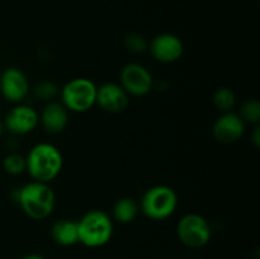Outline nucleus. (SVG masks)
<instances>
[{
	"instance_id": "9d476101",
	"label": "nucleus",
	"mask_w": 260,
	"mask_h": 259,
	"mask_svg": "<svg viewBox=\"0 0 260 259\" xmlns=\"http://www.w3.org/2000/svg\"><path fill=\"white\" fill-rule=\"evenodd\" d=\"M149 51L152 57L159 62L170 63L182 57L184 46L178 36L172 33H161L149 43Z\"/></svg>"
},
{
	"instance_id": "39448f33",
	"label": "nucleus",
	"mask_w": 260,
	"mask_h": 259,
	"mask_svg": "<svg viewBox=\"0 0 260 259\" xmlns=\"http://www.w3.org/2000/svg\"><path fill=\"white\" fill-rule=\"evenodd\" d=\"M96 89L98 88L90 79H73L60 90L61 103L69 112L84 113L95 106Z\"/></svg>"
},
{
	"instance_id": "5701e85b",
	"label": "nucleus",
	"mask_w": 260,
	"mask_h": 259,
	"mask_svg": "<svg viewBox=\"0 0 260 259\" xmlns=\"http://www.w3.org/2000/svg\"><path fill=\"white\" fill-rule=\"evenodd\" d=\"M4 122L2 121V119H0V137H2V135H3V132H4Z\"/></svg>"
},
{
	"instance_id": "f257e3e1",
	"label": "nucleus",
	"mask_w": 260,
	"mask_h": 259,
	"mask_svg": "<svg viewBox=\"0 0 260 259\" xmlns=\"http://www.w3.org/2000/svg\"><path fill=\"white\" fill-rule=\"evenodd\" d=\"M55 193L48 183L36 180L18 188L15 198L23 212L33 220L47 218L55 208Z\"/></svg>"
},
{
	"instance_id": "6ab92c4d",
	"label": "nucleus",
	"mask_w": 260,
	"mask_h": 259,
	"mask_svg": "<svg viewBox=\"0 0 260 259\" xmlns=\"http://www.w3.org/2000/svg\"><path fill=\"white\" fill-rule=\"evenodd\" d=\"M3 168L10 175L22 174L27 169L25 157L22 156L20 154H17V152H12V154L7 155L4 157V160H3Z\"/></svg>"
},
{
	"instance_id": "2eb2a0df",
	"label": "nucleus",
	"mask_w": 260,
	"mask_h": 259,
	"mask_svg": "<svg viewBox=\"0 0 260 259\" xmlns=\"http://www.w3.org/2000/svg\"><path fill=\"white\" fill-rule=\"evenodd\" d=\"M140 206L134 198L123 197L119 198L113 206V216L118 222L129 223L139 215Z\"/></svg>"
},
{
	"instance_id": "423d86ee",
	"label": "nucleus",
	"mask_w": 260,
	"mask_h": 259,
	"mask_svg": "<svg viewBox=\"0 0 260 259\" xmlns=\"http://www.w3.org/2000/svg\"><path fill=\"white\" fill-rule=\"evenodd\" d=\"M177 234L182 244L190 249L205 246L210 241L212 231L208 221L198 213H187L180 218Z\"/></svg>"
},
{
	"instance_id": "0eeeda50",
	"label": "nucleus",
	"mask_w": 260,
	"mask_h": 259,
	"mask_svg": "<svg viewBox=\"0 0 260 259\" xmlns=\"http://www.w3.org/2000/svg\"><path fill=\"white\" fill-rule=\"evenodd\" d=\"M152 75L140 63H127L121 70V86L126 93L135 96H144L152 89Z\"/></svg>"
},
{
	"instance_id": "ddd939ff",
	"label": "nucleus",
	"mask_w": 260,
	"mask_h": 259,
	"mask_svg": "<svg viewBox=\"0 0 260 259\" xmlns=\"http://www.w3.org/2000/svg\"><path fill=\"white\" fill-rule=\"evenodd\" d=\"M40 122L48 134H60L69 123V111L61 102H48L42 109Z\"/></svg>"
},
{
	"instance_id": "7ed1b4c3",
	"label": "nucleus",
	"mask_w": 260,
	"mask_h": 259,
	"mask_svg": "<svg viewBox=\"0 0 260 259\" xmlns=\"http://www.w3.org/2000/svg\"><path fill=\"white\" fill-rule=\"evenodd\" d=\"M79 243L88 248H99L113 235L112 218L102 210H91L78 221Z\"/></svg>"
},
{
	"instance_id": "f3484780",
	"label": "nucleus",
	"mask_w": 260,
	"mask_h": 259,
	"mask_svg": "<svg viewBox=\"0 0 260 259\" xmlns=\"http://www.w3.org/2000/svg\"><path fill=\"white\" fill-rule=\"evenodd\" d=\"M33 93L37 96L40 101L43 102H52L55 101L56 96L60 94V88L56 83L51 80H43L40 81L37 85L33 88Z\"/></svg>"
},
{
	"instance_id": "9b49d317",
	"label": "nucleus",
	"mask_w": 260,
	"mask_h": 259,
	"mask_svg": "<svg viewBox=\"0 0 260 259\" xmlns=\"http://www.w3.org/2000/svg\"><path fill=\"white\" fill-rule=\"evenodd\" d=\"M245 132V122L235 112L222 113L213 124V137L221 144H233L240 140Z\"/></svg>"
},
{
	"instance_id": "f03ea898",
	"label": "nucleus",
	"mask_w": 260,
	"mask_h": 259,
	"mask_svg": "<svg viewBox=\"0 0 260 259\" xmlns=\"http://www.w3.org/2000/svg\"><path fill=\"white\" fill-rule=\"evenodd\" d=\"M27 172L36 182L50 183L60 174L63 165L62 154L52 144L35 145L25 157Z\"/></svg>"
},
{
	"instance_id": "1a4fd4ad",
	"label": "nucleus",
	"mask_w": 260,
	"mask_h": 259,
	"mask_svg": "<svg viewBox=\"0 0 260 259\" xmlns=\"http://www.w3.org/2000/svg\"><path fill=\"white\" fill-rule=\"evenodd\" d=\"M40 123V116L35 108L24 104L10 109L4 119V127L13 135L23 136L30 134Z\"/></svg>"
},
{
	"instance_id": "412c9836",
	"label": "nucleus",
	"mask_w": 260,
	"mask_h": 259,
	"mask_svg": "<svg viewBox=\"0 0 260 259\" xmlns=\"http://www.w3.org/2000/svg\"><path fill=\"white\" fill-rule=\"evenodd\" d=\"M253 142H254V146H255V147L260 146V128H259V126H256L255 128H254Z\"/></svg>"
},
{
	"instance_id": "4be33fe9",
	"label": "nucleus",
	"mask_w": 260,
	"mask_h": 259,
	"mask_svg": "<svg viewBox=\"0 0 260 259\" xmlns=\"http://www.w3.org/2000/svg\"><path fill=\"white\" fill-rule=\"evenodd\" d=\"M22 259H45L42 255H40V254H28V255L23 256Z\"/></svg>"
},
{
	"instance_id": "4468645a",
	"label": "nucleus",
	"mask_w": 260,
	"mask_h": 259,
	"mask_svg": "<svg viewBox=\"0 0 260 259\" xmlns=\"http://www.w3.org/2000/svg\"><path fill=\"white\" fill-rule=\"evenodd\" d=\"M53 241L61 246H71L79 243L78 221L62 218L55 222L51 229Z\"/></svg>"
},
{
	"instance_id": "aec40b11",
	"label": "nucleus",
	"mask_w": 260,
	"mask_h": 259,
	"mask_svg": "<svg viewBox=\"0 0 260 259\" xmlns=\"http://www.w3.org/2000/svg\"><path fill=\"white\" fill-rule=\"evenodd\" d=\"M124 45H126L127 50L135 53H142L149 48L147 41L140 33H129V35H127L126 40H124Z\"/></svg>"
},
{
	"instance_id": "dca6fc26",
	"label": "nucleus",
	"mask_w": 260,
	"mask_h": 259,
	"mask_svg": "<svg viewBox=\"0 0 260 259\" xmlns=\"http://www.w3.org/2000/svg\"><path fill=\"white\" fill-rule=\"evenodd\" d=\"M213 106L217 111L221 113H226V112H231L236 104V95L234 93L233 89L230 88H218L213 94Z\"/></svg>"
},
{
	"instance_id": "a211bd4d",
	"label": "nucleus",
	"mask_w": 260,
	"mask_h": 259,
	"mask_svg": "<svg viewBox=\"0 0 260 259\" xmlns=\"http://www.w3.org/2000/svg\"><path fill=\"white\" fill-rule=\"evenodd\" d=\"M238 114L245 123L258 126L260 122V103L256 99H249L244 102L240 108V113Z\"/></svg>"
},
{
	"instance_id": "f8f14e48",
	"label": "nucleus",
	"mask_w": 260,
	"mask_h": 259,
	"mask_svg": "<svg viewBox=\"0 0 260 259\" xmlns=\"http://www.w3.org/2000/svg\"><path fill=\"white\" fill-rule=\"evenodd\" d=\"M95 104L108 113H121L128 106V94L121 84L104 83L96 89Z\"/></svg>"
},
{
	"instance_id": "6e6552de",
	"label": "nucleus",
	"mask_w": 260,
	"mask_h": 259,
	"mask_svg": "<svg viewBox=\"0 0 260 259\" xmlns=\"http://www.w3.org/2000/svg\"><path fill=\"white\" fill-rule=\"evenodd\" d=\"M0 91L7 101L19 103L29 93V81L22 70L8 68L0 75Z\"/></svg>"
},
{
	"instance_id": "20e7f679",
	"label": "nucleus",
	"mask_w": 260,
	"mask_h": 259,
	"mask_svg": "<svg viewBox=\"0 0 260 259\" xmlns=\"http://www.w3.org/2000/svg\"><path fill=\"white\" fill-rule=\"evenodd\" d=\"M139 206L146 217L151 220H165L177 210V193L168 185H155L144 193Z\"/></svg>"
}]
</instances>
